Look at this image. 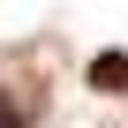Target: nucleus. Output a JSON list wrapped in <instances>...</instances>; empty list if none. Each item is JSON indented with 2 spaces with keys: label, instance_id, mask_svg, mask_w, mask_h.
<instances>
[{
  "label": "nucleus",
  "instance_id": "obj_1",
  "mask_svg": "<svg viewBox=\"0 0 128 128\" xmlns=\"http://www.w3.org/2000/svg\"><path fill=\"white\" fill-rule=\"evenodd\" d=\"M90 83L98 90H128V53H98L90 60Z\"/></svg>",
  "mask_w": 128,
  "mask_h": 128
},
{
  "label": "nucleus",
  "instance_id": "obj_2",
  "mask_svg": "<svg viewBox=\"0 0 128 128\" xmlns=\"http://www.w3.org/2000/svg\"><path fill=\"white\" fill-rule=\"evenodd\" d=\"M0 128H23V113H15V106H8V98H0Z\"/></svg>",
  "mask_w": 128,
  "mask_h": 128
}]
</instances>
